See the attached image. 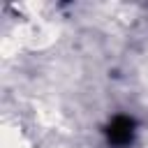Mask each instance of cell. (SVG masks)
I'll list each match as a JSON object with an SVG mask.
<instances>
[{
  "mask_svg": "<svg viewBox=\"0 0 148 148\" xmlns=\"http://www.w3.org/2000/svg\"><path fill=\"white\" fill-rule=\"evenodd\" d=\"M2 148H28V141H25L21 130L5 127V132H2Z\"/></svg>",
  "mask_w": 148,
  "mask_h": 148,
  "instance_id": "obj_1",
  "label": "cell"
}]
</instances>
